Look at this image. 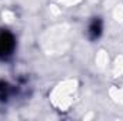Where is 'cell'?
<instances>
[{"label":"cell","instance_id":"cell-3","mask_svg":"<svg viewBox=\"0 0 123 121\" xmlns=\"http://www.w3.org/2000/svg\"><path fill=\"white\" fill-rule=\"evenodd\" d=\"M9 94V86L4 81H0V100H6Z\"/></svg>","mask_w":123,"mask_h":121},{"label":"cell","instance_id":"cell-2","mask_svg":"<svg viewBox=\"0 0 123 121\" xmlns=\"http://www.w3.org/2000/svg\"><path fill=\"white\" fill-rule=\"evenodd\" d=\"M89 33H90L92 38H96V37L100 36V33H102V22L99 19H94L92 22V24L89 27Z\"/></svg>","mask_w":123,"mask_h":121},{"label":"cell","instance_id":"cell-1","mask_svg":"<svg viewBox=\"0 0 123 121\" xmlns=\"http://www.w3.org/2000/svg\"><path fill=\"white\" fill-rule=\"evenodd\" d=\"M16 47V41L12 33L6 30L0 31V60H6L9 59Z\"/></svg>","mask_w":123,"mask_h":121}]
</instances>
